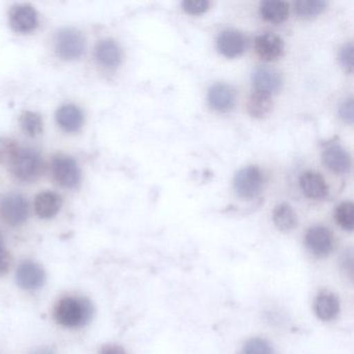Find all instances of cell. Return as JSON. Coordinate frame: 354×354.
Returning a JSON list of instances; mask_svg holds the SVG:
<instances>
[{"mask_svg": "<svg viewBox=\"0 0 354 354\" xmlns=\"http://www.w3.org/2000/svg\"><path fill=\"white\" fill-rule=\"evenodd\" d=\"M30 354H55V352L49 348H39Z\"/></svg>", "mask_w": 354, "mask_h": 354, "instance_id": "obj_33", "label": "cell"}, {"mask_svg": "<svg viewBox=\"0 0 354 354\" xmlns=\"http://www.w3.org/2000/svg\"><path fill=\"white\" fill-rule=\"evenodd\" d=\"M86 48L82 32L75 28H63L55 37V51L64 61L80 59Z\"/></svg>", "mask_w": 354, "mask_h": 354, "instance_id": "obj_4", "label": "cell"}, {"mask_svg": "<svg viewBox=\"0 0 354 354\" xmlns=\"http://www.w3.org/2000/svg\"><path fill=\"white\" fill-rule=\"evenodd\" d=\"M260 15L271 24H281L289 16V5L279 0H266L260 5Z\"/></svg>", "mask_w": 354, "mask_h": 354, "instance_id": "obj_20", "label": "cell"}, {"mask_svg": "<svg viewBox=\"0 0 354 354\" xmlns=\"http://www.w3.org/2000/svg\"><path fill=\"white\" fill-rule=\"evenodd\" d=\"M304 243L314 256L324 258L333 252V233L323 225H314L306 232Z\"/></svg>", "mask_w": 354, "mask_h": 354, "instance_id": "obj_7", "label": "cell"}, {"mask_svg": "<svg viewBox=\"0 0 354 354\" xmlns=\"http://www.w3.org/2000/svg\"><path fill=\"white\" fill-rule=\"evenodd\" d=\"M335 223L345 230L353 231L354 229V206L351 202H343L337 207L335 211Z\"/></svg>", "mask_w": 354, "mask_h": 354, "instance_id": "obj_25", "label": "cell"}, {"mask_svg": "<svg viewBox=\"0 0 354 354\" xmlns=\"http://www.w3.org/2000/svg\"><path fill=\"white\" fill-rule=\"evenodd\" d=\"M299 184L304 196L312 200H322L328 192L324 178L315 171H306L302 174Z\"/></svg>", "mask_w": 354, "mask_h": 354, "instance_id": "obj_15", "label": "cell"}, {"mask_svg": "<svg viewBox=\"0 0 354 354\" xmlns=\"http://www.w3.org/2000/svg\"><path fill=\"white\" fill-rule=\"evenodd\" d=\"M100 354H127V352L121 346L107 345L101 349Z\"/></svg>", "mask_w": 354, "mask_h": 354, "instance_id": "obj_32", "label": "cell"}, {"mask_svg": "<svg viewBox=\"0 0 354 354\" xmlns=\"http://www.w3.org/2000/svg\"><path fill=\"white\" fill-rule=\"evenodd\" d=\"M3 239H1V237H0V250H3Z\"/></svg>", "mask_w": 354, "mask_h": 354, "instance_id": "obj_34", "label": "cell"}, {"mask_svg": "<svg viewBox=\"0 0 354 354\" xmlns=\"http://www.w3.org/2000/svg\"><path fill=\"white\" fill-rule=\"evenodd\" d=\"M209 105L218 113H229L235 106L236 92L227 84H216L208 92Z\"/></svg>", "mask_w": 354, "mask_h": 354, "instance_id": "obj_11", "label": "cell"}, {"mask_svg": "<svg viewBox=\"0 0 354 354\" xmlns=\"http://www.w3.org/2000/svg\"><path fill=\"white\" fill-rule=\"evenodd\" d=\"M210 3L207 0H185L182 3L184 11L190 15H201L208 11Z\"/></svg>", "mask_w": 354, "mask_h": 354, "instance_id": "obj_28", "label": "cell"}, {"mask_svg": "<svg viewBox=\"0 0 354 354\" xmlns=\"http://www.w3.org/2000/svg\"><path fill=\"white\" fill-rule=\"evenodd\" d=\"M95 57L99 64L106 68H115L121 64L123 53L121 47L111 39H104L97 44Z\"/></svg>", "mask_w": 354, "mask_h": 354, "instance_id": "obj_17", "label": "cell"}, {"mask_svg": "<svg viewBox=\"0 0 354 354\" xmlns=\"http://www.w3.org/2000/svg\"><path fill=\"white\" fill-rule=\"evenodd\" d=\"M18 150L19 148L13 140L0 138V162L10 163Z\"/></svg>", "mask_w": 354, "mask_h": 354, "instance_id": "obj_27", "label": "cell"}, {"mask_svg": "<svg viewBox=\"0 0 354 354\" xmlns=\"http://www.w3.org/2000/svg\"><path fill=\"white\" fill-rule=\"evenodd\" d=\"M57 123L66 132H76L82 129L84 115L82 109L74 104H66L57 109L55 115Z\"/></svg>", "mask_w": 354, "mask_h": 354, "instance_id": "obj_14", "label": "cell"}, {"mask_svg": "<svg viewBox=\"0 0 354 354\" xmlns=\"http://www.w3.org/2000/svg\"><path fill=\"white\" fill-rule=\"evenodd\" d=\"M94 306L88 298L78 296L63 297L55 304V316L57 324L66 328H80L92 320Z\"/></svg>", "mask_w": 354, "mask_h": 354, "instance_id": "obj_1", "label": "cell"}, {"mask_svg": "<svg viewBox=\"0 0 354 354\" xmlns=\"http://www.w3.org/2000/svg\"><path fill=\"white\" fill-rule=\"evenodd\" d=\"M53 174L55 181L65 188H74L80 183L82 171L75 159L59 155L53 161Z\"/></svg>", "mask_w": 354, "mask_h": 354, "instance_id": "obj_5", "label": "cell"}, {"mask_svg": "<svg viewBox=\"0 0 354 354\" xmlns=\"http://www.w3.org/2000/svg\"><path fill=\"white\" fill-rule=\"evenodd\" d=\"M339 57V62L345 68L346 71L352 72L353 70V44L351 42L342 47Z\"/></svg>", "mask_w": 354, "mask_h": 354, "instance_id": "obj_29", "label": "cell"}, {"mask_svg": "<svg viewBox=\"0 0 354 354\" xmlns=\"http://www.w3.org/2000/svg\"><path fill=\"white\" fill-rule=\"evenodd\" d=\"M323 162L335 174H346L351 167V158L345 149L331 146L323 152Z\"/></svg>", "mask_w": 354, "mask_h": 354, "instance_id": "obj_19", "label": "cell"}, {"mask_svg": "<svg viewBox=\"0 0 354 354\" xmlns=\"http://www.w3.org/2000/svg\"><path fill=\"white\" fill-rule=\"evenodd\" d=\"M339 115L345 123L352 125L354 119L353 99L349 98L342 103L339 109Z\"/></svg>", "mask_w": 354, "mask_h": 354, "instance_id": "obj_30", "label": "cell"}, {"mask_svg": "<svg viewBox=\"0 0 354 354\" xmlns=\"http://www.w3.org/2000/svg\"><path fill=\"white\" fill-rule=\"evenodd\" d=\"M316 316L322 321H331L337 318L339 313V299L335 293L322 291L314 301Z\"/></svg>", "mask_w": 354, "mask_h": 354, "instance_id": "obj_16", "label": "cell"}, {"mask_svg": "<svg viewBox=\"0 0 354 354\" xmlns=\"http://www.w3.org/2000/svg\"><path fill=\"white\" fill-rule=\"evenodd\" d=\"M252 82L254 91L266 93L268 95L277 94L283 86V78L277 70L268 67H258L252 71Z\"/></svg>", "mask_w": 354, "mask_h": 354, "instance_id": "obj_10", "label": "cell"}, {"mask_svg": "<svg viewBox=\"0 0 354 354\" xmlns=\"http://www.w3.org/2000/svg\"><path fill=\"white\" fill-rule=\"evenodd\" d=\"M13 259L7 250H0V277L7 274L12 267Z\"/></svg>", "mask_w": 354, "mask_h": 354, "instance_id": "obj_31", "label": "cell"}, {"mask_svg": "<svg viewBox=\"0 0 354 354\" xmlns=\"http://www.w3.org/2000/svg\"><path fill=\"white\" fill-rule=\"evenodd\" d=\"M273 223L281 232H289L297 225V216L290 205L283 203L277 205L273 210Z\"/></svg>", "mask_w": 354, "mask_h": 354, "instance_id": "obj_22", "label": "cell"}, {"mask_svg": "<svg viewBox=\"0 0 354 354\" xmlns=\"http://www.w3.org/2000/svg\"><path fill=\"white\" fill-rule=\"evenodd\" d=\"M327 5L324 0H299L295 3V12L299 17L310 19L322 13Z\"/></svg>", "mask_w": 354, "mask_h": 354, "instance_id": "obj_23", "label": "cell"}, {"mask_svg": "<svg viewBox=\"0 0 354 354\" xmlns=\"http://www.w3.org/2000/svg\"><path fill=\"white\" fill-rule=\"evenodd\" d=\"M245 38L237 30H225L217 38V49L227 59L240 57L245 50Z\"/></svg>", "mask_w": 354, "mask_h": 354, "instance_id": "obj_13", "label": "cell"}, {"mask_svg": "<svg viewBox=\"0 0 354 354\" xmlns=\"http://www.w3.org/2000/svg\"><path fill=\"white\" fill-rule=\"evenodd\" d=\"M242 354H274V349L267 339L252 337L244 344Z\"/></svg>", "mask_w": 354, "mask_h": 354, "instance_id": "obj_26", "label": "cell"}, {"mask_svg": "<svg viewBox=\"0 0 354 354\" xmlns=\"http://www.w3.org/2000/svg\"><path fill=\"white\" fill-rule=\"evenodd\" d=\"M10 24L15 32H32L39 26V14L32 6L16 5L10 12Z\"/></svg>", "mask_w": 354, "mask_h": 354, "instance_id": "obj_9", "label": "cell"}, {"mask_svg": "<svg viewBox=\"0 0 354 354\" xmlns=\"http://www.w3.org/2000/svg\"><path fill=\"white\" fill-rule=\"evenodd\" d=\"M254 50L263 61H277L283 55V41L277 35L267 32L254 40Z\"/></svg>", "mask_w": 354, "mask_h": 354, "instance_id": "obj_12", "label": "cell"}, {"mask_svg": "<svg viewBox=\"0 0 354 354\" xmlns=\"http://www.w3.org/2000/svg\"><path fill=\"white\" fill-rule=\"evenodd\" d=\"M9 165L12 174L20 181H34L42 171V157L34 149H19Z\"/></svg>", "mask_w": 354, "mask_h": 354, "instance_id": "obj_2", "label": "cell"}, {"mask_svg": "<svg viewBox=\"0 0 354 354\" xmlns=\"http://www.w3.org/2000/svg\"><path fill=\"white\" fill-rule=\"evenodd\" d=\"M263 174L256 165H248L237 171L234 177V189L239 198L252 200L259 196L263 187Z\"/></svg>", "mask_w": 354, "mask_h": 354, "instance_id": "obj_3", "label": "cell"}, {"mask_svg": "<svg viewBox=\"0 0 354 354\" xmlns=\"http://www.w3.org/2000/svg\"><path fill=\"white\" fill-rule=\"evenodd\" d=\"M0 215L8 225H22L28 217V201L19 194H8L0 203Z\"/></svg>", "mask_w": 354, "mask_h": 354, "instance_id": "obj_6", "label": "cell"}, {"mask_svg": "<svg viewBox=\"0 0 354 354\" xmlns=\"http://www.w3.org/2000/svg\"><path fill=\"white\" fill-rule=\"evenodd\" d=\"M20 125L24 133L30 138H36L40 136L43 131L42 118L39 113L34 111H24L20 115Z\"/></svg>", "mask_w": 354, "mask_h": 354, "instance_id": "obj_24", "label": "cell"}, {"mask_svg": "<svg viewBox=\"0 0 354 354\" xmlns=\"http://www.w3.org/2000/svg\"><path fill=\"white\" fill-rule=\"evenodd\" d=\"M272 106V99L270 95L266 93L254 91L248 98V111L250 117L254 119H262L266 117L270 113Z\"/></svg>", "mask_w": 354, "mask_h": 354, "instance_id": "obj_21", "label": "cell"}, {"mask_svg": "<svg viewBox=\"0 0 354 354\" xmlns=\"http://www.w3.org/2000/svg\"><path fill=\"white\" fill-rule=\"evenodd\" d=\"M46 281V273L38 263L26 261L18 267L16 272V281L20 288L24 290L40 289Z\"/></svg>", "mask_w": 354, "mask_h": 354, "instance_id": "obj_8", "label": "cell"}, {"mask_svg": "<svg viewBox=\"0 0 354 354\" xmlns=\"http://www.w3.org/2000/svg\"><path fill=\"white\" fill-rule=\"evenodd\" d=\"M61 196L53 192H40L35 198V211L40 218L49 219L55 217L62 208Z\"/></svg>", "mask_w": 354, "mask_h": 354, "instance_id": "obj_18", "label": "cell"}]
</instances>
